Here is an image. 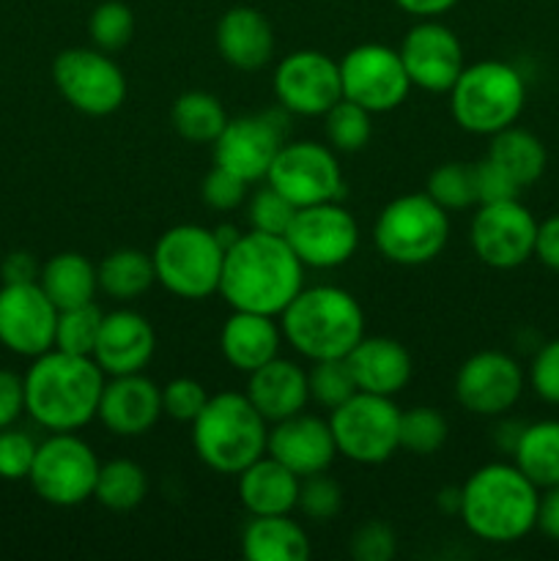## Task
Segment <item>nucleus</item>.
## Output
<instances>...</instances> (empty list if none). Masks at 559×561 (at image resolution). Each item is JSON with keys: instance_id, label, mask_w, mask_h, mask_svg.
I'll use <instances>...</instances> for the list:
<instances>
[{"instance_id": "nucleus-1", "label": "nucleus", "mask_w": 559, "mask_h": 561, "mask_svg": "<svg viewBox=\"0 0 559 561\" xmlns=\"http://www.w3.org/2000/svg\"><path fill=\"white\" fill-rule=\"evenodd\" d=\"M301 288L305 263L294 255L285 236L250 228L225 250L219 296L230 310L280 318Z\"/></svg>"}, {"instance_id": "nucleus-2", "label": "nucleus", "mask_w": 559, "mask_h": 561, "mask_svg": "<svg viewBox=\"0 0 559 561\" xmlns=\"http://www.w3.org/2000/svg\"><path fill=\"white\" fill-rule=\"evenodd\" d=\"M104 373L91 356L44 351L22 376L25 414L47 433H77L96 420Z\"/></svg>"}, {"instance_id": "nucleus-3", "label": "nucleus", "mask_w": 559, "mask_h": 561, "mask_svg": "<svg viewBox=\"0 0 559 561\" xmlns=\"http://www.w3.org/2000/svg\"><path fill=\"white\" fill-rule=\"evenodd\" d=\"M540 488L515 463H486L460 488L466 529L482 542L510 546L537 529Z\"/></svg>"}, {"instance_id": "nucleus-4", "label": "nucleus", "mask_w": 559, "mask_h": 561, "mask_svg": "<svg viewBox=\"0 0 559 561\" xmlns=\"http://www.w3.org/2000/svg\"><path fill=\"white\" fill-rule=\"evenodd\" d=\"M283 340L307 362L345 359L365 337V310L338 285L301 288L280 312Z\"/></svg>"}, {"instance_id": "nucleus-5", "label": "nucleus", "mask_w": 559, "mask_h": 561, "mask_svg": "<svg viewBox=\"0 0 559 561\" xmlns=\"http://www.w3.org/2000/svg\"><path fill=\"white\" fill-rule=\"evenodd\" d=\"M269 422L241 392H217L192 422V447L217 474H241L266 455Z\"/></svg>"}, {"instance_id": "nucleus-6", "label": "nucleus", "mask_w": 559, "mask_h": 561, "mask_svg": "<svg viewBox=\"0 0 559 561\" xmlns=\"http://www.w3.org/2000/svg\"><path fill=\"white\" fill-rule=\"evenodd\" d=\"M526 104V80L513 64L488 58L464 66L449 88V113L471 135H497L521 118Z\"/></svg>"}, {"instance_id": "nucleus-7", "label": "nucleus", "mask_w": 559, "mask_h": 561, "mask_svg": "<svg viewBox=\"0 0 559 561\" xmlns=\"http://www.w3.org/2000/svg\"><path fill=\"white\" fill-rule=\"evenodd\" d=\"M449 239V211L427 192L400 195L378 211L373 244L398 266H425L436 261Z\"/></svg>"}, {"instance_id": "nucleus-8", "label": "nucleus", "mask_w": 559, "mask_h": 561, "mask_svg": "<svg viewBox=\"0 0 559 561\" xmlns=\"http://www.w3.org/2000/svg\"><path fill=\"white\" fill-rule=\"evenodd\" d=\"M157 283L179 299L201 301L219 294L225 247L214 228L203 225H175L164 230L151 252Z\"/></svg>"}, {"instance_id": "nucleus-9", "label": "nucleus", "mask_w": 559, "mask_h": 561, "mask_svg": "<svg viewBox=\"0 0 559 561\" xmlns=\"http://www.w3.org/2000/svg\"><path fill=\"white\" fill-rule=\"evenodd\" d=\"M338 455L360 466L387 463L400 449V409L392 398L356 392L329 411Z\"/></svg>"}, {"instance_id": "nucleus-10", "label": "nucleus", "mask_w": 559, "mask_h": 561, "mask_svg": "<svg viewBox=\"0 0 559 561\" xmlns=\"http://www.w3.org/2000/svg\"><path fill=\"white\" fill-rule=\"evenodd\" d=\"M99 466L102 463L93 447L77 433H49L38 442L27 482L42 502L53 507H77L93 499Z\"/></svg>"}, {"instance_id": "nucleus-11", "label": "nucleus", "mask_w": 559, "mask_h": 561, "mask_svg": "<svg viewBox=\"0 0 559 561\" xmlns=\"http://www.w3.org/2000/svg\"><path fill=\"white\" fill-rule=\"evenodd\" d=\"M53 82L77 113L91 118L113 115L126 99L124 71L99 47H69L55 55Z\"/></svg>"}, {"instance_id": "nucleus-12", "label": "nucleus", "mask_w": 559, "mask_h": 561, "mask_svg": "<svg viewBox=\"0 0 559 561\" xmlns=\"http://www.w3.org/2000/svg\"><path fill=\"white\" fill-rule=\"evenodd\" d=\"M266 184L288 197L296 208L340 201L345 195L343 168L334 148L316 140L283 142L266 173Z\"/></svg>"}, {"instance_id": "nucleus-13", "label": "nucleus", "mask_w": 559, "mask_h": 561, "mask_svg": "<svg viewBox=\"0 0 559 561\" xmlns=\"http://www.w3.org/2000/svg\"><path fill=\"white\" fill-rule=\"evenodd\" d=\"M288 121L290 113L280 104L266 113L228 118L223 135L214 140V164L239 175L247 184L266 181L269 168L288 135Z\"/></svg>"}, {"instance_id": "nucleus-14", "label": "nucleus", "mask_w": 559, "mask_h": 561, "mask_svg": "<svg viewBox=\"0 0 559 561\" xmlns=\"http://www.w3.org/2000/svg\"><path fill=\"white\" fill-rule=\"evenodd\" d=\"M340 64V85L343 99L356 102L367 113H389L406 102L411 80L400 60L398 49L387 44L367 42L349 49Z\"/></svg>"}, {"instance_id": "nucleus-15", "label": "nucleus", "mask_w": 559, "mask_h": 561, "mask_svg": "<svg viewBox=\"0 0 559 561\" xmlns=\"http://www.w3.org/2000/svg\"><path fill=\"white\" fill-rule=\"evenodd\" d=\"M285 241L305 268H338L360 250V225L340 201L296 208Z\"/></svg>"}, {"instance_id": "nucleus-16", "label": "nucleus", "mask_w": 559, "mask_h": 561, "mask_svg": "<svg viewBox=\"0 0 559 561\" xmlns=\"http://www.w3.org/2000/svg\"><path fill=\"white\" fill-rule=\"evenodd\" d=\"M537 219L524 203H482L471 217L469 241L475 255L491 268H518L535 257Z\"/></svg>"}, {"instance_id": "nucleus-17", "label": "nucleus", "mask_w": 559, "mask_h": 561, "mask_svg": "<svg viewBox=\"0 0 559 561\" xmlns=\"http://www.w3.org/2000/svg\"><path fill=\"white\" fill-rule=\"evenodd\" d=\"M274 96L280 107L301 118H323L343 99L340 64L321 49H296L274 69Z\"/></svg>"}, {"instance_id": "nucleus-18", "label": "nucleus", "mask_w": 559, "mask_h": 561, "mask_svg": "<svg viewBox=\"0 0 559 561\" xmlns=\"http://www.w3.org/2000/svg\"><path fill=\"white\" fill-rule=\"evenodd\" d=\"M526 387L524 367L504 351L471 354L455 373V398L469 414L502 416L521 400Z\"/></svg>"}, {"instance_id": "nucleus-19", "label": "nucleus", "mask_w": 559, "mask_h": 561, "mask_svg": "<svg viewBox=\"0 0 559 561\" xmlns=\"http://www.w3.org/2000/svg\"><path fill=\"white\" fill-rule=\"evenodd\" d=\"M58 307L38 283H3L0 288V345L25 359L55 348Z\"/></svg>"}, {"instance_id": "nucleus-20", "label": "nucleus", "mask_w": 559, "mask_h": 561, "mask_svg": "<svg viewBox=\"0 0 559 561\" xmlns=\"http://www.w3.org/2000/svg\"><path fill=\"white\" fill-rule=\"evenodd\" d=\"M398 53L411 88L427 93H449L466 66L460 38L438 20H420L411 25Z\"/></svg>"}, {"instance_id": "nucleus-21", "label": "nucleus", "mask_w": 559, "mask_h": 561, "mask_svg": "<svg viewBox=\"0 0 559 561\" xmlns=\"http://www.w3.org/2000/svg\"><path fill=\"white\" fill-rule=\"evenodd\" d=\"M266 455L305 480L310 474L329 471L332 460L338 458V444H334L329 420L299 411L288 420L269 425Z\"/></svg>"}, {"instance_id": "nucleus-22", "label": "nucleus", "mask_w": 559, "mask_h": 561, "mask_svg": "<svg viewBox=\"0 0 559 561\" xmlns=\"http://www.w3.org/2000/svg\"><path fill=\"white\" fill-rule=\"evenodd\" d=\"M157 351V332L146 316L129 310L104 312L91 359L102 367L104 376H132L142 373Z\"/></svg>"}, {"instance_id": "nucleus-23", "label": "nucleus", "mask_w": 559, "mask_h": 561, "mask_svg": "<svg viewBox=\"0 0 559 561\" xmlns=\"http://www.w3.org/2000/svg\"><path fill=\"white\" fill-rule=\"evenodd\" d=\"M159 416H162V387H157L151 378L132 373V376H110L104 381L96 420L113 436H146Z\"/></svg>"}, {"instance_id": "nucleus-24", "label": "nucleus", "mask_w": 559, "mask_h": 561, "mask_svg": "<svg viewBox=\"0 0 559 561\" xmlns=\"http://www.w3.org/2000/svg\"><path fill=\"white\" fill-rule=\"evenodd\" d=\"M349 370L354 376V383L360 392L384 394V398H395L409 387L411 376H414V362H411L409 348L392 337H362L360 343L351 348L345 356Z\"/></svg>"}, {"instance_id": "nucleus-25", "label": "nucleus", "mask_w": 559, "mask_h": 561, "mask_svg": "<svg viewBox=\"0 0 559 561\" xmlns=\"http://www.w3.org/2000/svg\"><path fill=\"white\" fill-rule=\"evenodd\" d=\"M219 55L239 71L263 69L274 58V27L266 14L252 5H233L225 11L214 31Z\"/></svg>"}, {"instance_id": "nucleus-26", "label": "nucleus", "mask_w": 559, "mask_h": 561, "mask_svg": "<svg viewBox=\"0 0 559 561\" xmlns=\"http://www.w3.org/2000/svg\"><path fill=\"white\" fill-rule=\"evenodd\" d=\"M283 343V329H280L277 318L261 316V312L233 310L219 332V351H223L225 362L247 376L266 362L277 359Z\"/></svg>"}, {"instance_id": "nucleus-27", "label": "nucleus", "mask_w": 559, "mask_h": 561, "mask_svg": "<svg viewBox=\"0 0 559 561\" xmlns=\"http://www.w3.org/2000/svg\"><path fill=\"white\" fill-rule=\"evenodd\" d=\"M244 394L261 411V416L269 425L280 420H288V416L305 411V405L310 403L307 370L301 365H296V362L277 356V359L266 362L255 373H250Z\"/></svg>"}, {"instance_id": "nucleus-28", "label": "nucleus", "mask_w": 559, "mask_h": 561, "mask_svg": "<svg viewBox=\"0 0 559 561\" xmlns=\"http://www.w3.org/2000/svg\"><path fill=\"white\" fill-rule=\"evenodd\" d=\"M239 477V499L250 515H288L296 510L301 480L272 455L247 466Z\"/></svg>"}, {"instance_id": "nucleus-29", "label": "nucleus", "mask_w": 559, "mask_h": 561, "mask_svg": "<svg viewBox=\"0 0 559 561\" xmlns=\"http://www.w3.org/2000/svg\"><path fill=\"white\" fill-rule=\"evenodd\" d=\"M241 553L247 561H307L310 537L290 513L252 515L241 531Z\"/></svg>"}, {"instance_id": "nucleus-30", "label": "nucleus", "mask_w": 559, "mask_h": 561, "mask_svg": "<svg viewBox=\"0 0 559 561\" xmlns=\"http://www.w3.org/2000/svg\"><path fill=\"white\" fill-rule=\"evenodd\" d=\"M38 285L58 310L91 305L93 296L99 294L96 266L80 252H58L42 263Z\"/></svg>"}, {"instance_id": "nucleus-31", "label": "nucleus", "mask_w": 559, "mask_h": 561, "mask_svg": "<svg viewBox=\"0 0 559 561\" xmlns=\"http://www.w3.org/2000/svg\"><path fill=\"white\" fill-rule=\"evenodd\" d=\"M486 157L497 162L521 190L537 184L548 164V151L540 137L515 124L491 135V146H488Z\"/></svg>"}, {"instance_id": "nucleus-32", "label": "nucleus", "mask_w": 559, "mask_h": 561, "mask_svg": "<svg viewBox=\"0 0 559 561\" xmlns=\"http://www.w3.org/2000/svg\"><path fill=\"white\" fill-rule=\"evenodd\" d=\"M96 279L104 296L126 305V301H135L142 294H148V288L157 283V274H153V261L148 252L135 250V247H121L99 263Z\"/></svg>"}, {"instance_id": "nucleus-33", "label": "nucleus", "mask_w": 559, "mask_h": 561, "mask_svg": "<svg viewBox=\"0 0 559 561\" xmlns=\"http://www.w3.org/2000/svg\"><path fill=\"white\" fill-rule=\"evenodd\" d=\"M513 463L540 491L559 485V420H540L524 425L513 447Z\"/></svg>"}, {"instance_id": "nucleus-34", "label": "nucleus", "mask_w": 559, "mask_h": 561, "mask_svg": "<svg viewBox=\"0 0 559 561\" xmlns=\"http://www.w3.org/2000/svg\"><path fill=\"white\" fill-rule=\"evenodd\" d=\"M170 121L184 140L197 142V146H214V140L223 135L225 124H228V113L214 93L186 91L173 102Z\"/></svg>"}, {"instance_id": "nucleus-35", "label": "nucleus", "mask_w": 559, "mask_h": 561, "mask_svg": "<svg viewBox=\"0 0 559 561\" xmlns=\"http://www.w3.org/2000/svg\"><path fill=\"white\" fill-rule=\"evenodd\" d=\"M146 496L148 474L140 463H135V460L129 458H115L99 466L93 499H96L104 510L129 513V510L140 507Z\"/></svg>"}, {"instance_id": "nucleus-36", "label": "nucleus", "mask_w": 559, "mask_h": 561, "mask_svg": "<svg viewBox=\"0 0 559 561\" xmlns=\"http://www.w3.org/2000/svg\"><path fill=\"white\" fill-rule=\"evenodd\" d=\"M323 131H327L329 148L338 153H356L370 142L373 113H367L356 102L340 99L323 113Z\"/></svg>"}, {"instance_id": "nucleus-37", "label": "nucleus", "mask_w": 559, "mask_h": 561, "mask_svg": "<svg viewBox=\"0 0 559 561\" xmlns=\"http://www.w3.org/2000/svg\"><path fill=\"white\" fill-rule=\"evenodd\" d=\"M425 192L444 211H464L477 206L475 162H444L427 175Z\"/></svg>"}, {"instance_id": "nucleus-38", "label": "nucleus", "mask_w": 559, "mask_h": 561, "mask_svg": "<svg viewBox=\"0 0 559 561\" xmlns=\"http://www.w3.org/2000/svg\"><path fill=\"white\" fill-rule=\"evenodd\" d=\"M449 436V425L444 414L427 405H417L411 411H400V449L411 455H436Z\"/></svg>"}, {"instance_id": "nucleus-39", "label": "nucleus", "mask_w": 559, "mask_h": 561, "mask_svg": "<svg viewBox=\"0 0 559 561\" xmlns=\"http://www.w3.org/2000/svg\"><path fill=\"white\" fill-rule=\"evenodd\" d=\"M104 312L99 310L96 301L58 312V327H55V348L66 354L91 356L96 345L99 329H102Z\"/></svg>"}, {"instance_id": "nucleus-40", "label": "nucleus", "mask_w": 559, "mask_h": 561, "mask_svg": "<svg viewBox=\"0 0 559 561\" xmlns=\"http://www.w3.org/2000/svg\"><path fill=\"white\" fill-rule=\"evenodd\" d=\"M88 33H91L93 47L104 49V53H118L135 36V14L121 0H104L91 11Z\"/></svg>"}, {"instance_id": "nucleus-41", "label": "nucleus", "mask_w": 559, "mask_h": 561, "mask_svg": "<svg viewBox=\"0 0 559 561\" xmlns=\"http://www.w3.org/2000/svg\"><path fill=\"white\" fill-rule=\"evenodd\" d=\"M307 383H310L312 403H318L327 411H334L338 405H343L351 394L360 392L345 359L312 362V367L307 370Z\"/></svg>"}, {"instance_id": "nucleus-42", "label": "nucleus", "mask_w": 559, "mask_h": 561, "mask_svg": "<svg viewBox=\"0 0 559 561\" xmlns=\"http://www.w3.org/2000/svg\"><path fill=\"white\" fill-rule=\"evenodd\" d=\"M296 510H299L305 518L316 520V524L338 518L340 510H343V488H340L327 471L305 477L299 485Z\"/></svg>"}, {"instance_id": "nucleus-43", "label": "nucleus", "mask_w": 559, "mask_h": 561, "mask_svg": "<svg viewBox=\"0 0 559 561\" xmlns=\"http://www.w3.org/2000/svg\"><path fill=\"white\" fill-rule=\"evenodd\" d=\"M294 214V203H290L288 197L280 195V192L269 184H263L261 190L252 192L250 203H247V222H250L252 230H261V233L285 236Z\"/></svg>"}, {"instance_id": "nucleus-44", "label": "nucleus", "mask_w": 559, "mask_h": 561, "mask_svg": "<svg viewBox=\"0 0 559 561\" xmlns=\"http://www.w3.org/2000/svg\"><path fill=\"white\" fill-rule=\"evenodd\" d=\"M38 442L25 431H16L14 425L0 431V480L22 482L27 480L36 460Z\"/></svg>"}, {"instance_id": "nucleus-45", "label": "nucleus", "mask_w": 559, "mask_h": 561, "mask_svg": "<svg viewBox=\"0 0 559 561\" xmlns=\"http://www.w3.org/2000/svg\"><path fill=\"white\" fill-rule=\"evenodd\" d=\"M208 398L212 394L195 378H173V381H168L162 387V414H168L175 422L192 425L197 420V414L203 411V405L208 403Z\"/></svg>"}, {"instance_id": "nucleus-46", "label": "nucleus", "mask_w": 559, "mask_h": 561, "mask_svg": "<svg viewBox=\"0 0 559 561\" xmlns=\"http://www.w3.org/2000/svg\"><path fill=\"white\" fill-rule=\"evenodd\" d=\"M529 387L548 405H559V337L535 351L529 365Z\"/></svg>"}, {"instance_id": "nucleus-47", "label": "nucleus", "mask_w": 559, "mask_h": 561, "mask_svg": "<svg viewBox=\"0 0 559 561\" xmlns=\"http://www.w3.org/2000/svg\"><path fill=\"white\" fill-rule=\"evenodd\" d=\"M247 186L250 184L241 181L239 175L228 173L225 168H217V164H214V168L206 173V179H203L201 195L208 208H217V211H233V208H239L241 203L247 201Z\"/></svg>"}, {"instance_id": "nucleus-48", "label": "nucleus", "mask_w": 559, "mask_h": 561, "mask_svg": "<svg viewBox=\"0 0 559 561\" xmlns=\"http://www.w3.org/2000/svg\"><path fill=\"white\" fill-rule=\"evenodd\" d=\"M395 531L381 520L362 524L351 537V557L356 561H389L395 557Z\"/></svg>"}, {"instance_id": "nucleus-49", "label": "nucleus", "mask_w": 559, "mask_h": 561, "mask_svg": "<svg viewBox=\"0 0 559 561\" xmlns=\"http://www.w3.org/2000/svg\"><path fill=\"white\" fill-rule=\"evenodd\" d=\"M475 173H477V206L482 203H502V201H515L521 195V186L499 168L497 162L491 159H480L475 162Z\"/></svg>"}, {"instance_id": "nucleus-50", "label": "nucleus", "mask_w": 559, "mask_h": 561, "mask_svg": "<svg viewBox=\"0 0 559 561\" xmlns=\"http://www.w3.org/2000/svg\"><path fill=\"white\" fill-rule=\"evenodd\" d=\"M25 414V383L22 376L11 370H0V431L16 425Z\"/></svg>"}, {"instance_id": "nucleus-51", "label": "nucleus", "mask_w": 559, "mask_h": 561, "mask_svg": "<svg viewBox=\"0 0 559 561\" xmlns=\"http://www.w3.org/2000/svg\"><path fill=\"white\" fill-rule=\"evenodd\" d=\"M535 257L543 266L559 274V214H551L543 222H537Z\"/></svg>"}, {"instance_id": "nucleus-52", "label": "nucleus", "mask_w": 559, "mask_h": 561, "mask_svg": "<svg viewBox=\"0 0 559 561\" xmlns=\"http://www.w3.org/2000/svg\"><path fill=\"white\" fill-rule=\"evenodd\" d=\"M38 272H42V266L25 250H16L11 255H5L3 266H0L3 283H38Z\"/></svg>"}, {"instance_id": "nucleus-53", "label": "nucleus", "mask_w": 559, "mask_h": 561, "mask_svg": "<svg viewBox=\"0 0 559 561\" xmlns=\"http://www.w3.org/2000/svg\"><path fill=\"white\" fill-rule=\"evenodd\" d=\"M537 529L548 540L559 542V485L543 488L540 507H537Z\"/></svg>"}, {"instance_id": "nucleus-54", "label": "nucleus", "mask_w": 559, "mask_h": 561, "mask_svg": "<svg viewBox=\"0 0 559 561\" xmlns=\"http://www.w3.org/2000/svg\"><path fill=\"white\" fill-rule=\"evenodd\" d=\"M395 3H398V9H403L406 14L417 16V20H436V16L455 9L460 0H395Z\"/></svg>"}, {"instance_id": "nucleus-55", "label": "nucleus", "mask_w": 559, "mask_h": 561, "mask_svg": "<svg viewBox=\"0 0 559 561\" xmlns=\"http://www.w3.org/2000/svg\"><path fill=\"white\" fill-rule=\"evenodd\" d=\"M438 507L444 510L447 515H455L460 510V488H444L442 493H438Z\"/></svg>"}, {"instance_id": "nucleus-56", "label": "nucleus", "mask_w": 559, "mask_h": 561, "mask_svg": "<svg viewBox=\"0 0 559 561\" xmlns=\"http://www.w3.org/2000/svg\"><path fill=\"white\" fill-rule=\"evenodd\" d=\"M214 233H217L219 244H223L225 250H228V247L233 244L236 239H239L241 230H239V228H233V225H219V228H214Z\"/></svg>"}]
</instances>
